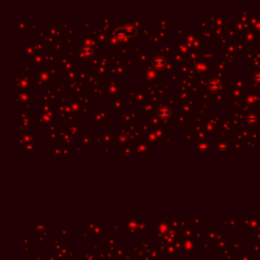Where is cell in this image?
<instances>
[{
	"instance_id": "6da1fadb",
	"label": "cell",
	"mask_w": 260,
	"mask_h": 260,
	"mask_svg": "<svg viewBox=\"0 0 260 260\" xmlns=\"http://www.w3.org/2000/svg\"><path fill=\"white\" fill-rule=\"evenodd\" d=\"M159 115L162 118H169L171 115V112H170V109L168 108V107H162V108H160L159 110Z\"/></svg>"
}]
</instances>
